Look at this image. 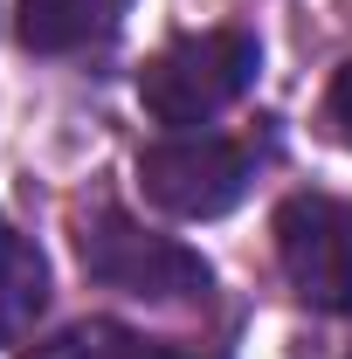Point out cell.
Segmentation results:
<instances>
[{
  "instance_id": "cell-7",
  "label": "cell",
  "mask_w": 352,
  "mask_h": 359,
  "mask_svg": "<svg viewBox=\"0 0 352 359\" xmlns=\"http://www.w3.org/2000/svg\"><path fill=\"white\" fill-rule=\"evenodd\" d=\"M48 297V276H42V256L0 222V332H21L28 318L42 311Z\"/></svg>"
},
{
  "instance_id": "cell-3",
  "label": "cell",
  "mask_w": 352,
  "mask_h": 359,
  "mask_svg": "<svg viewBox=\"0 0 352 359\" xmlns=\"http://www.w3.org/2000/svg\"><path fill=\"white\" fill-rule=\"evenodd\" d=\"M138 180H145V201H152V208H166L180 222H215V215H228V208L249 194L256 159H249V145H235V138L173 132V138H159V145L138 159Z\"/></svg>"
},
{
  "instance_id": "cell-1",
  "label": "cell",
  "mask_w": 352,
  "mask_h": 359,
  "mask_svg": "<svg viewBox=\"0 0 352 359\" xmlns=\"http://www.w3.org/2000/svg\"><path fill=\"white\" fill-rule=\"evenodd\" d=\"M249 83H256V35L208 28V35H180V42L159 48L145 62V76H138V97H145V111L159 125L194 132V125L221 118Z\"/></svg>"
},
{
  "instance_id": "cell-6",
  "label": "cell",
  "mask_w": 352,
  "mask_h": 359,
  "mask_svg": "<svg viewBox=\"0 0 352 359\" xmlns=\"http://www.w3.org/2000/svg\"><path fill=\"white\" fill-rule=\"evenodd\" d=\"M111 28V0H21V42L42 55H69Z\"/></svg>"
},
{
  "instance_id": "cell-5",
  "label": "cell",
  "mask_w": 352,
  "mask_h": 359,
  "mask_svg": "<svg viewBox=\"0 0 352 359\" xmlns=\"http://www.w3.org/2000/svg\"><path fill=\"white\" fill-rule=\"evenodd\" d=\"M28 359H194V353H180V346H166V339H145V332H132V325L90 318V325H69V332L42 339Z\"/></svg>"
},
{
  "instance_id": "cell-8",
  "label": "cell",
  "mask_w": 352,
  "mask_h": 359,
  "mask_svg": "<svg viewBox=\"0 0 352 359\" xmlns=\"http://www.w3.org/2000/svg\"><path fill=\"white\" fill-rule=\"evenodd\" d=\"M325 125H332L339 145H352V62L332 76V90H325Z\"/></svg>"
},
{
  "instance_id": "cell-4",
  "label": "cell",
  "mask_w": 352,
  "mask_h": 359,
  "mask_svg": "<svg viewBox=\"0 0 352 359\" xmlns=\"http://www.w3.org/2000/svg\"><path fill=\"white\" fill-rule=\"evenodd\" d=\"M276 263L311 311H352V201L290 194L276 208Z\"/></svg>"
},
{
  "instance_id": "cell-2",
  "label": "cell",
  "mask_w": 352,
  "mask_h": 359,
  "mask_svg": "<svg viewBox=\"0 0 352 359\" xmlns=\"http://www.w3.org/2000/svg\"><path fill=\"white\" fill-rule=\"evenodd\" d=\"M76 256L104 290H125V297H145V304L208 297V263L194 249H180L173 235L138 228L125 208H90L76 222Z\"/></svg>"
}]
</instances>
